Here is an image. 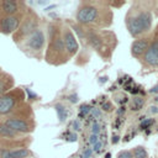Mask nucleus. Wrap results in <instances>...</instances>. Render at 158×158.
<instances>
[{
  "instance_id": "1",
  "label": "nucleus",
  "mask_w": 158,
  "mask_h": 158,
  "mask_svg": "<svg viewBox=\"0 0 158 158\" xmlns=\"http://www.w3.org/2000/svg\"><path fill=\"white\" fill-rule=\"evenodd\" d=\"M112 11L106 2L98 1H83L79 4L75 20L77 22L86 28H105L112 23Z\"/></svg>"
},
{
  "instance_id": "2",
  "label": "nucleus",
  "mask_w": 158,
  "mask_h": 158,
  "mask_svg": "<svg viewBox=\"0 0 158 158\" xmlns=\"http://www.w3.org/2000/svg\"><path fill=\"white\" fill-rule=\"evenodd\" d=\"M152 2H133L130 10L126 14V27L130 35L135 38H139L146 36L153 23V15L151 11V5Z\"/></svg>"
},
{
  "instance_id": "3",
  "label": "nucleus",
  "mask_w": 158,
  "mask_h": 158,
  "mask_svg": "<svg viewBox=\"0 0 158 158\" xmlns=\"http://www.w3.org/2000/svg\"><path fill=\"white\" fill-rule=\"evenodd\" d=\"M84 41L104 59L109 60L117 46L116 35L107 30L85 28Z\"/></svg>"
},
{
  "instance_id": "4",
  "label": "nucleus",
  "mask_w": 158,
  "mask_h": 158,
  "mask_svg": "<svg viewBox=\"0 0 158 158\" xmlns=\"http://www.w3.org/2000/svg\"><path fill=\"white\" fill-rule=\"evenodd\" d=\"M48 44L44 53V59L48 64L52 65H62L70 59L67 54L63 36H62V26L59 23H49L48 25V35H47Z\"/></svg>"
},
{
  "instance_id": "5",
  "label": "nucleus",
  "mask_w": 158,
  "mask_h": 158,
  "mask_svg": "<svg viewBox=\"0 0 158 158\" xmlns=\"http://www.w3.org/2000/svg\"><path fill=\"white\" fill-rule=\"evenodd\" d=\"M46 33L44 31L38 27L35 32H32L21 44L20 48L30 57L36 58V59H41L44 52V47H46Z\"/></svg>"
},
{
  "instance_id": "6",
  "label": "nucleus",
  "mask_w": 158,
  "mask_h": 158,
  "mask_svg": "<svg viewBox=\"0 0 158 158\" xmlns=\"http://www.w3.org/2000/svg\"><path fill=\"white\" fill-rule=\"evenodd\" d=\"M38 27H40V17H38V15L32 9H27V12H26V15H25V17H23L20 27L12 35L14 42L20 46Z\"/></svg>"
},
{
  "instance_id": "7",
  "label": "nucleus",
  "mask_w": 158,
  "mask_h": 158,
  "mask_svg": "<svg viewBox=\"0 0 158 158\" xmlns=\"http://www.w3.org/2000/svg\"><path fill=\"white\" fill-rule=\"evenodd\" d=\"M25 102V93L21 88H12L0 96V116H10L20 105Z\"/></svg>"
},
{
  "instance_id": "8",
  "label": "nucleus",
  "mask_w": 158,
  "mask_h": 158,
  "mask_svg": "<svg viewBox=\"0 0 158 158\" xmlns=\"http://www.w3.org/2000/svg\"><path fill=\"white\" fill-rule=\"evenodd\" d=\"M2 122L19 135L31 133L36 126L33 117L27 116H7L4 118Z\"/></svg>"
},
{
  "instance_id": "9",
  "label": "nucleus",
  "mask_w": 158,
  "mask_h": 158,
  "mask_svg": "<svg viewBox=\"0 0 158 158\" xmlns=\"http://www.w3.org/2000/svg\"><path fill=\"white\" fill-rule=\"evenodd\" d=\"M26 12L27 10L21 11L15 15H10V16H1L0 17V33L12 36L16 32V30L20 27Z\"/></svg>"
},
{
  "instance_id": "10",
  "label": "nucleus",
  "mask_w": 158,
  "mask_h": 158,
  "mask_svg": "<svg viewBox=\"0 0 158 158\" xmlns=\"http://www.w3.org/2000/svg\"><path fill=\"white\" fill-rule=\"evenodd\" d=\"M141 60L146 68H158V36L152 38L151 44Z\"/></svg>"
},
{
  "instance_id": "11",
  "label": "nucleus",
  "mask_w": 158,
  "mask_h": 158,
  "mask_svg": "<svg viewBox=\"0 0 158 158\" xmlns=\"http://www.w3.org/2000/svg\"><path fill=\"white\" fill-rule=\"evenodd\" d=\"M62 36H63V42H64V47H65L67 54L70 58H73L79 51L78 41H77L73 31L68 26H62Z\"/></svg>"
},
{
  "instance_id": "12",
  "label": "nucleus",
  "mask_w": 158,
  "mask_h": 158,
  "mask_svg": "<svg viewBox=\"0 0 158 158\" xmlns=\"http://www.w3.org/2000/svg\"><path fill=\"white\" fill-rule=\"evenodd\" d=\"M26 5L22 1H14V0H4L0 1V17L1 16H10L25 11Z\"/></svg>"
},
{
  "instance_id": "13",
  "label": "nucleus",
  "mask_w": 158,
  "mask_h": 158,
  "mask_svg": "<svg viewBox=\"0 0 158 158\" xmlns=\"http://www.w3.org/2000/svg\"><path fill=\"white\" fill-rule=\"evenodd\" d=\"M151 41H152V38L147 35L143 36V37L136 38L131 44V56L137 58V59H141L144 56L146 51L148 49V47L151 44Z\"/></svg>"
},
{
  "instance_id": "14",
  "label": "nucleus",
  "mask_w": 158,
  "mask_h": 158,
  "mask_svg": "<svg viewBox=\"0 0 158 158\" xmlns=\"http://www.w3.org/2000/svg\"><path fill=\"white\" fill-rule=\"evenodd\" d=\"M31 156L32 152L26 147H19L16 149H10V148L0 149V158H27Z\"/></svg>"
},
{
  "instance_id": "15",
  "label": "nucleus",
  "mask_w": 158,
  "mask_h": 158,
  "mask_svg": "<svg viewBox=\"0 0 158 158\" xmlns=\"http://www.w3.org/2000/svg\"><path fill=\"white\" fill-rule=\"evenodd\" d=\"M12 86H14V78H12V75L2 72L0 74V96H2L9 90H11Z\"/></svg>"
},
{
  "instance_id": "16",
  "label": "nucleus",
  "mask_w": 158,
  "mask_h": 158,
  "mask_svg": "<svg viewBox=\"0 0 158 158\" xmlns=\"http://www.w3.org/2000/svg\"><path fill=\"white\" fill-rule=\"evenodd\" d=\"M20 135L16 133L15 131H12L10 127H7L4 122H0V137L4 138H9V139H14L16 137H19Z\"/></svg>"
},
{
  "instance_id": "17",
  "label": "nucleus",
  "mask_w": 158,
  "mask_h": 158,
  "mask_svg": "<svg viewBox=\"0 0 158 158\" xmlns=\"http://www.w3.org/2000/svg\"><path fill=\"white\" fill-rule=\"evenodd\" d=\"M54 107H56V111H57V115H58V120L60 122H64L67 120V116H68V110L60 104H57Z\"/></svg>"
},
{
  "instance_id": "18",
  "label": "nucleus",
  "mask_w": 158,
  "mask_h": 158,
  "mask_svg": "<svg viewBox=\"0 0 158 158\" xmlns=\"http://www.w3.org/2000/svg\"><path fill=\"white\" fill-rule=\"evenodd\" d=\"M131 152H132L133 158H148V153H147L146 148L142 147V146H137V147H135Z\"/></svg>"
},
{
  "instance_id": "19",
  "label": "nucleus",
  "mask_w": 158,
  "mask_h": 158,
  "mask_svg": "<svg viewBox=\"0 0 158 158\" xmlns=\"http://www.w3.org/2000/svg\"><path fill=\"white\" fill-rule=\"evenodd\" d=\"M143 99H141V98H135L133 100H132V110H135V111H138V110H141L142 109V106H143Z\"/></svg>"
},
{
  "instance_id": "20",
  "label": "nucleus",
  "mask_w": 158,
  "mask_h": 158,
  "mask_svg": "<svg viewBox=\"0 0 158 158\" xmlns=\"http://www.w3.org/2000/svg\"><path fill=\"white\" fill-rule=\"evenodd\" d=\"M116 158H133V156H132V152H131V151L123 149V151H120V152L117 153Z\"/></svg>"
},
{
  "instance_id": "21",
  "label": "nucleus",
  "mask_w": 158,
  "mask_h": 158,
  "mask_svg": "<svg viewBox=\"0 0 158 158\" xmlns=\"http://www.w3.org/2000/svg\"><path fill=\"white\" fill-rule=\"evenodd\" d=\"M99 132H100V126H99V123H98V122L93 123V126H91V135H98V136H99Z\"/></svg>"
},
{
  "instance_id": "22",
  "label": "nucleus",
  "mask_w": 158,
  "mask_h": 158,
  "mask_svg": "<svg viewBox=\"0 0 158 158\" xmlns=\"http://www.w3.org/2000/svg\"><path fill=\"white\" fill-rule=\"evenodd\" d=\"M98 141H99V136H98V135H90V136H89V143H90L91 146H94Z\"/></svg>"
},
{
  "instance_id": "23",
  "label": "nucleus",
  "mask_w": 158,
  "mask_h": 158,
  "mask_svg": "<svg viewBox=\"0 0 158 158\" xmlns=\"http://www.w3.org/2000/svg\"><path fill=\"white\" fill-rule=\"evenodd\" d=\"M153 122H154V120H153V118H148V120H146L144 122H142L141 127H142V128H147V127H148V126H151Z\"/></svg>"
},
{
  "instance_id": "24",
  "label": "nucleus",
  "mask_w": 158,
  "mask_h": 158,
  "mask_svg": "<svg viewBox=\"0 0 158 158\" xmlns=\"http://www.w3.org/2000/svg\"><path fill=\"white\" fill-rule=\"evenodd\" d=\"M91 153H93L91 148H86V149L83 152V154H81V158H90V157H91Z\"/></svg>"
},
{
  "instance_id": "25",
  "label": "nucleus",
  "mask_w": 158,
  "mask_h": 158,
  "mask_svg": "<svg viewBox=\"0 0 158 158\" xmlns=\"http://www.w3.org/2000/svg\"><path fill=\"white\" fill-rule=\"evenodd\" d=\"M73 128H74L75 131H80V128H81V125H80V122H79L78 120H75V121L73 122Z\"/></svg>"
},
{
  "instance_id": "26",
  "label": "nucleus",
  "mask_w": 158,
  "mask_h": 158,
  "mask_svg": "<svg viewBox=\"0 0 158 158\" xmlns=\"http://www.w3.org/2000/svg\"><path fill=\"white\" fill-rule=\"evenodd\" d=\"M102 107H104L105 111H111V110H112V105H111L110 102H105V104L102 105Z\"/></svg>"
},
{
  "instance_id": "27",
  "label": "nucleus",
  "mask_w": 158,
  "mask_h": 158,
  "mask_svg": "<svg viewBox=\"0 0 158 158\" xmlns=\"http://www.w3.org/2000/svg\"><path fill=\"white\" fill-rule=\"evenodd\" d=\"M101 146H102V144H101V142H100V141H98V142L94 144V151H95V152H100Z\"/></svg>"
},
{
  "instance_id": "28",
  "label": "nucleus",
  "mask_w": 158,
  "mask_h": 158,
  "mask_svg": "<svg viewBox=\"0 0 158 158\" xmlns=\"http://www.w3.org/2000/svg\"><path fill=\"white\" fill-rule=\"evenodd\" d=\"M149 111L153 112V114H158V107L157 106H151L149 107Z\"/></svg>"
},
{
  "instance_id": "29",
  "label": "nucleus",
  "mask_w": 158,
  "mask_h": 158,
  "mask_svg": "<svg viewBox=\"0 0 158 158\" xmlns=\"http://www.w3.org/2000/svg\"><path fill=\"white\" fill-rule=\"evenodd\" d=\"M151 93H158V85H156L154 88L151 89Z\"/></svg>"
},
{
  "instance_id": "30",
  "label": "nucleus",
  "mask_w": 158,
  "mask_h": 158,
  "mask_svg": "<svg viewBox=\"0 0 158 158\" xmlns=\"http://www.w3.org/2000/svg\"><path fill=\"white\" fill-rule=\"evenodd\" d=\"M1 73H2V70H1V68H0V74H1Z\"/></svg>"
}]
</instances>
